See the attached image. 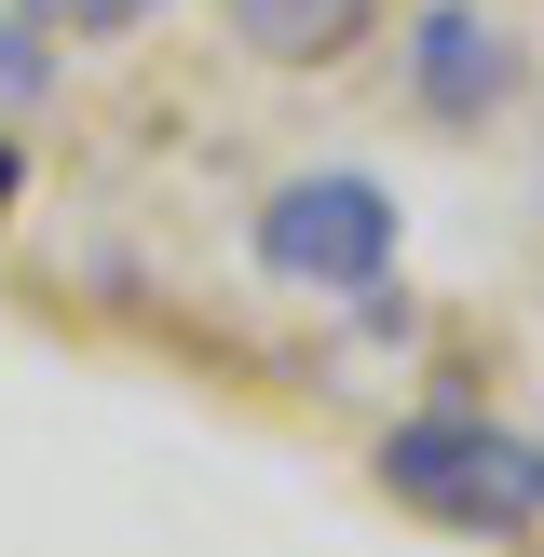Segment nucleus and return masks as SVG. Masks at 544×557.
<instances>
[{"instance_id": "f257e3e1", "label": "nucleus", "mask_w": 544, "mask_h": 557, "mask_svg": "<svg viewBox=\"0 0 544 557\" xmlns=\"http://www.w3.org/2000/svg\"><path fill=\"white\" fill-rule=\"evenodd\" d=\"M381 490H395L408 517H435V531H531L544 517V449L504 422H477V408H408L395 435H381Z\"/></svg>"}, {"instance_id": "f03ea898", "label": "nucleus", "mask_w": 544, "mask_h": 557, "mask_svg": "<svg viewBox=\"0 0 544 557\" xmlns=\"http://www.w3.org/2000/svg\"><path fill=\"white\" fill-rule=\"evenodd\" d=\"M259 272H272V286L368 299L381 272H395V190H381V177H286L259 205Z\"/></svg>"}, {"instance_id": "7ed1b4c3", "label": "nucleus", "mask_w": 544, "mask_h": 557, "mask_svg": "<svg viewBox=\"0 0 544 557\" xmlns=\"http://www.w3.org/2000/svg\"><path fill=\"white\" fill-rule=\"evenodd\" d=\"M408 82H422L435 123H490V109L517 96V41L477 14V0H435V14L408 27Z\"/></svg>"}, {"instance_id": "20e7f679", "label": "nucleus", "mask_w": 544, "mask_h": 557, "mask_svg": "<svg viewBox=\"0 0 544 557\" xmlns=\"http://www.w3.org/2000/svg\"><path fill=\"white\" fill-rule=\"evenodd\" d=\"M245 54H272V69H341L354 41L381 27V0H232Z\"/></svg>"}, {"instance_id": "39448f33", "label": "nucleus", "mask_w": 544, "mask_h": 557, "mask_svg": "<svg viewBox=\"0 0 544 557\" xmlns=\"http://www.w3.org/2000/svg\"><path fill=\"white\" fill-rule=\"evenodd\" d=\"M54 14H69V27H82V41H123V27H136V14H150V0H54Z\"/></svg>"}, {"instance_id": "423d86ee", "label": "nucleus", "mask_w": 544, "mask_h": 557, "mask_svg": "<svg viewBox=\"0 0 544 557\" xmlns=\"http://www.w3.org/2000/svg\"><path fill=\"white\" fill-rule=\"evenodd\" d=\"M27 82H41V41H14V27H0V96H27Z\"/></svg>"}, {"instance_id": "0eeeda50", "label": "nucleus", "mask_w": 544, "mask_h": 557, "mask_svg": "<svg viewBox=\"0 0 544 557\" xmlns=\"http://www.w3.org/2000/svg\"><path fill=\"white\" fill-rule=\"evenodd\" d=\"M0 218H14V150H0Z\"/></svg>"}, {"instance_id": "6e6552de", "label": "nucleus", "mask_w": 544, "mask_h": 557, "mask_svg": "<svg viewBox=\"0 0 544 557\" xmlns=\"http://www.w3.org/2000/svg\"><path fill=\"white\" fill-rule=\"evenodd\" d=\"M14 14H41V0H14Z\"/></svg>"}]
</instances>
